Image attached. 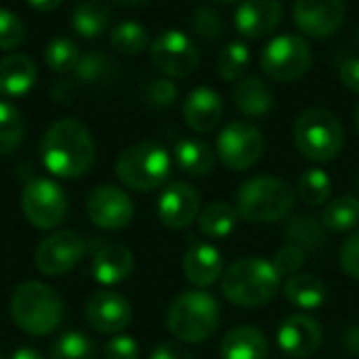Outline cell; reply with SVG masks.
<instances>
[{"instance_id":"6da1fadb","label":"cell","mask_w":359,"mask_h":359,"mask_svg":"<svg viewBox=\"0 0 359 359\" xmlns=\"http://www.w3.org/2000/svg\"><path fill=\"white\" fill-rule=\"evenodd\" d=\"M40 158L50 175L59 179H80L95 162V141L82 122L61 118L44 133Z\"/></svg>"},{"instance_id":"7a4b0ae2","label":"cell","mask_w":359,"mask_h":359,"mask_svg":"<svg viewBox=\"0 0 359 359\" xmlns=\"http://www.w3.org/2000/svg\"><path fill=\"white\" fill-rule=\"evenodd\" d=\"M280 273L273 263L261 257H246L229 265L221 278L223 297L238 307H259L276 299L280 290Z\"/></svg>"},{"instance_id":"3957f363","label":"cell","mask_w":359,"mask_h":359,"mask_svg":"<svg viewBox=\"0 0 359 359\" xmlns=\"http://www.w3.org/2000/svg\"><path fill=\"white\" fill-rule=\"evenodd\" d=\"M65 316V303L55 288L42 282H25L11 297V318L15 326L32 337L55 332Z\"/></svg>"},{"instance_id":"277c9868","label":"cell","mask_w":359,"mask_h":359,"mask_svg":"<svg viewBox=\"0 0 359 359\" xmlns=\"http://www.w3.org/2000/svg\"><path fill=\"white\" fill-rule=\"evenodd\" d=\"M294 208L292 187L278 177H255L242 183L236 194V210L250 223H276Z\"/></svg>"},{"instance_id":"5b68a950","label":"cell","mask_w":359,"mask_h":359,"mask_svg":"<svg viewBox=\"0 0 359 359\" xmlns=\"http://www.w3.org/2000/svg\"><path fill=\"white\" fill-rule=\"evenodd\" d=\"M221 324V307L210 292L189 290L179 294L166 318L170 334L181 343H202L210 339Z\"/></svg>"},{"instance_id":"8992f818","label":"cell","mask_w":359,"mask_h":359,"mask_svg":"<svg viewBox=\"0 0 359 359\" xmlns=\"http://www.w3.org/2000/svg\"><path fill=\"white\" fill-rule=\"evenodd\" d=\"M170 166V156L162 145L154 141H141L120 154L116 162V175L124 187L145 194L166 183Z\"/></svg>"},{"instance_id":"52a82bcc","label":"cell","mask_w":359,"mask_h":359,"mask_svg":"<svg viewBox=\"0 0 359 359\" xmlns=\"http://www.w3.org/2000/svg\"><path fill=\"white\" fill-rule=\"evenodd\" d=\"M294 143L307 160L318 164L330 162L343 151L345 128L332 111L313 107L297 118Z\"/></svg>"},{"instance_id":"ba28073f","label":"cell","mask_w":359,"mask_h":359,"mask_svg":"<svg viewBox=\"0 0 359 359\" xmlns=\"http://www.w3.org/2000/svg\"><path fill=\"white\" fill-rule=\"evenodd\" d=\"M311 65V48L297 34H282L267 42L261 53V69L278 82H292L305 76Z\"/></svg>"},{"instance_id":"9c48e42d","label":"cell","mask_w":359,"mask_h":359,"mask_svg":"<svg viewBox=\"0 0 359 359\" xmlns=\"http://www.w3.org/2000/svg\"><path fill=\"white\" fill-rule=\"evenodd\" d=\"M151 63L168 78H187L200 65L196 42L181 29H164L149 44Z\"/></svg>"},{"instance_id":"30bf717a","label":"cell","mask_w":359,"mask_h":359,"mask_svg":"<svg viewBox=\"0 0 359 359\" xmlns=\"http://www.w3.org/2000/svg\"><path fill=\"white\" fill-rule=\"evenodd\" d=\"M21 208L34 227L53 229L61 225L67 215V196L59 183L38 177L23 187Z\"/></svg>"},{"instance_id":"8fae6325","label":"cell","mask_w":359,"mask_h":359,"mask_svg":"<svg viewBox=\"0 0 359 359\" xmlns=\"http://www.w3.org/2000/svg\"><path fill=\"white\" fill-rule=\"evenodd\" d=\"M263 133L250 122H231L217 137V158L229 170H248L263 156Z\"/></svg>"},{"instance_id":"7c38bea8","label":"cell","mask_w":359,"mask_h":359,"mask_svg":"<svg viewBox=\"0 0 359 359\" xmlns=\"http://www.w3.org/2000/svg\"><path fill=\"white\" fill-rule=\"evenodd\" d=\"M86 215L93 221V225L107 231H120L130 225L135 217V204L133 198L122 187L107 183L95 187L88 194Z\"/></svg>"},{"instance_id":"4fadbf2b","label":"cell","mask_w":359,"mask_h":359,"mask_svg":"<svg viewBox=\"0 0 359 359\" xmlns=\"http://www.w3.org/2000/svg\"><path fill=\"white\" fill-rule=\"evenodd\" d=\"M82 257H84V240L76 231L63 229L50 233L38 244L34 261L38 271L57 278L72 271L82 261Z\"/></svg>"},{"instance_id":"5bb4252c","label":"cell","mask_w":359,"mask_h":359,"mask_svg":"<svg viewBox=\"0 0 359 359\" xmlns=\"http://www.w3.org/2000/svg\"><path fill=\"white\" fill-rule=\"evenodd\" d=\"M292 17L309 38H328L345 21V0H294Z\"/></svg>"},{"instance_id":"9a60e30c","label":"cell","mask_w":359,"mask_h":359,"mask_svg":"<svg viewBox=\"0 0 359 359\" xmlns=\"http://www.w3.org/2000/svg\"><path fill=\"white\" fill-rule=\"evenodd\" d=\"M200 215V194L183 181L164 187L158 198V219L168 229H185Z\"/></svg>"},{"instance_id":"2e32d148","label":"cell","mask_w":359,"mask_h":359,"mask_svg":"<svg viewBox=\"0 0 359 359\" xmlns=\"http://www.w3.org/2000/svg\"><path fill=\"white\" fill-rule=\"evenodd\" d=\"M324 339V330L320 322L307 313L288 316L278 328V345L290 358H307L313 355Z\"/></svg>"},{"instance_id":"e0dca14e","label":"cell","mask_w":359,"mask_h":359,"mask_svg":"<svg viewBox=\"0 0 359 359\" xmlns=\"http://www.w3.org/2000/svg\"><path fill=\"white\" fill-rule=\"evenodd\" d=\"M133 320L130 303L111 290L95 292L86 303V322L101 334H118Z\"/></svg>"},{"instance_id":"ac0fdd59","label":"cell","mask_w":359,"mask_h":359,"mask_svg":"<svg viewBox=\"0 0 359 359\" xmlns=\"http://www.w3.org/2000/svg\"><path fill=\"white\" fill-rule=\"evenodd\" d=\"M282 2L280 0H242L236 8V29L250 40H259L276 32L282 23Z\"/></svg>"},{"instance_id":"d6986e66","label":"cell","mask_w":359,"mask_h":359,"mask_svg":"<svg viewBox=\"0 0 359 359\" xmlns=\"http://www.w3.org/2000/svg\"><path fill=\"white\" fill-rule=\"evenodd\" d=\"M185 124L196 133H210L223 120V99L215 88L200 86L191 90L183 103Z\"/></svg>"},{"instance_id":"ffe728a7","label":"cell","mask_w":359,"mask_h":359,"mask_svg":"<svg viewBox=\"0 0 359 359\" xmlns=\"http://www.w3.org/2000/svg\"><path fill=\"white\" fill-rule=\"evenodd\" d=\"M183 271L196 288H208L223 278V255L208 242H196L185 252Z\"/></svg>"},{"instance_id":"44dd1931","label":"cell","mask_w":359,"mask_h":359,"mask_svg":"<svg viewBox=\"0 0 359 359\" xmlns=\"http://www.w3.org/2000/svg\"><path fill=\"white\" fill-rule=\"evenodd\" d=\"M135 269V255L122 244H105L93 259V278L103 286H116L128 280Z\"/></svg>"},{"instance_id":"7402d4cb","label":"cell","mask_w":359,"mask_h":359,"mask_svg":"<svg viewBox=\"0 0 359 359\" xmlns=\"http://www.w3.org/2000/svg\"><path fill=\"white\" fill-rule=\"evenodd\" d=\"M38 78L36 63L25 55H8L0 59V95L2 97H23L27 95Z\"/></svg>"},{"instance_id":"603a6c76","label":"cell","mask_w":359,"mask_h":359,"mask_svg":"<svg viewBox=\"0 0 359 359\" xmlns=\"http://www.w3.org/2000/svg\"><path fill=\"white\" fill-rule=\"evenodd\" d=\"M219 351L223 359H265L269 345L259 328L238 326L225 334Z\"/></svg>"},{"instance_id":"cb8c5ba5","label":"cell","mask_w":359,"mask_h":359,"mask_svg":"<svg viewBox=\"0 0 359 359\" xmlns=\"http://www.w3.org/2000/svg\"><path fill=\"white\" fill-rule=\"evenodd\" d=\"M233 101H236L238 109L242 114H246L248 118H265L276 105L271 88L267 86L265 80H261L257 76H246L236 84Z\"/></svg>"},{"instance_id":"d4e9b609","label":"cell","mask_w":359,"mask_h":359,"mask_svg":"<svg viewBox=\"0 0 359 359\" xmlns=\"http://www.w3.org/2000/svg\"><path fill=\"white\" fill-rule=\"evenodd\" d=\"M284 297L297 309L313 311V309H320L326 303L328 290H326V284L320 278L309 276V273H297V276L286 280Z\"/></svg>"},{"instance_id":"484cf974","label":"cell","mask_w":359,"mask_h":359,"mask_svg":"<svg viewBox=\"0 0 359 359\" xmlns=\"http://www.w3.org/2000/svg\"><path fill=\"white\" fill-rule=\"evenodd\" d=\"M175 162L183 172L191 177H204L215 168L217 156L215 149L200 139H181L175 145Z\"/></svg>"},{"instance_id":"4316f807","label":"cell","mask_w":359,"mask_h":359,"mask_svg":"<svg viewBox=\"0 0 359 359\" xmlns=\"http://www.w3.org/2000/svg\"><path fill=\"white\" fill-rule=\"evenodd\" d=\"M111 21V8L105 0H80L72 15V25L82 38L101 36Z\"/></svg>"},{"instance_id":"83f0119b","label":"cell","mask_w":359,"mask_h":359,"mask_svg":"<svg viewBox=\"0 0 359 359\" xmlns=\"http://www.w3.org/2000/svg\"><path fill=\"white\" fill-rule=\"evenodd\" d=\"M322 225L328 231H353L359 225V198L345 194L330 200L322 212Z\"/></svg>"},{"instance_id":"f1b7e54d","label":"cell","mask_w":359,"mask_h":359,"mask_svg":"<svg viewBox=\"0 0 359 359\" xmlns=\"http://www.w3.org/2000/svg\"><path fill=\"white\" fill-rule=\"evenodd\" d=\"M238 217L240 215H238L236 206H229L225 202H215L198 215L200 233L206 238H212V240L227 238L236 229Z\"/></svg>"},{"instance_id":"f546056e","label":"cell","mask_w":359,"mask_h":359,"mask_svg":"<svg viewBox=\"0 0 359 359\" xmlns=\"http://www.w3.org/2000/svg\"><path fill=\"white\" fill-rule=\"evenodd\" d=\"M114 74V63L97 50H88L80 55V61L76 65V69L72 72L74 80L78 82V86H95L101 82H107Z\"/></svg>"},{"instance_id":"4dcf8cb0","label":"cell","mask_w":359,"mask_h":359,"mask_svg":"<svg viewBox=\"0 0 359 359\" xmlns=\"http://www.w3.org/2000/svg\"><path fill=\"white\" fill-rule=\"evenodd\" d=\"M286 236H288L290 244H297L303 250H307V248L318 250L326 244V229H324L322 221L307 217V215L294 217L286 227Z\"/></svg>"},{"instance_id":"1f68e13d","label":"cell","mask_w":359,"mask_h":359,"mask_svg":"<svg viewBox=\"0 0 359 359\" xmlns=\"http://www.w3.org/2000/svg\"><path fill=\"white\" fill-rule=\"evenodd\" d=\"M109 44L120 55H139L147 48L149 38L141 23L122 21L109 32Z\"/></svg>"},{"instance_id":"d6a6232c","label":"cell","mask_w":359,"mask_h":359,"mask_svg":"<svg viewBox=\"0 0 359 359\" xmlns=\"http://www.w3.org/2000/svg\"><path fill=\"white\" fill-rule=\"evenodd\" d=\"M250 65V50L244 42H229L217 57V72L227 82H240Z\"/></svg>"},{"instance_id":"836d02e7","label":"cell","mask_w":359,"mask_h":359,"mask_svg":"<svg viewBox=\"0 0 359 359\" xmlns=\"http://www.w3.org/2000/svg\"><path fill=\"white\" fill-rule=\"evenodd\" d=\"M80 55L82 53L78 50V44L74 40L57 36L44 48V63L57 74H72L80 61Z\"/></svg>"},{"instance_id":"e575fe53","label":"cell","mask_w":359,"mask_h":359,"mask_svg":"<svg viewBox=\"0 0 359 359\" xmlns=\"http://www.w3.org/2000/svg\"><path fill=\"white\" fill-rule=\"evenodd\" d=\"M297 191L301 200L309 206H322L330 198L332 191V181L326 170L322 168H309L301 175Z\"/></svg>"},{"instance_id":"d590c367","label":"cell","mask_w":359,"mask_h":359,"mask_svg":"<svg viewBox=\"0 0 359 359\" xmlns=\"http://www.w3.org/2000/svg\"><path fill=\"white\" fill-rule=\"evenodd\" d=\"M23 139V120L15 105L0 101V156L13 154Z\"/></svg>"},{"instance_id":"8d00e7d4","label":"cell","mask_w":359,"mask_h":359,"mask_svg":"<svg viewBox=\"0 0 359 359\" xmlns=\"http://www.w3.org/2000/svg\"><path fill=\"white\" fill-rule=\"evenodd\" d=\"M97 349L95 343L82 334V332H65L61 334L53 347H50V359H95Z\"/></svg>"},{"instance_id":"74e56055","label":"cell","mask_w":359,"mask_h":359,"mask_svg":"<svg viewBox=\"0 0 359 359\" xmlns=\"http://www.w3.org/2000/svg\"><path fill=\"white\" fill-rule=\"evenodd\" d=\"M189 25L204 40H217L223 36V19L215 8H208V6L196 8L189 19Z\"/></svg>"},{"instance_id":"f35d334b","label":"cell","mask_w":359,"mask_h":359,"mask_svg":"<svg viewBox=\"0 0 359 359\" xmlns=\"http://www.w3.org/2000/svg\"><path fill=\"white\" fill-rule=\"evenodd\" d=\"M23 38H25L23 21L15 13L0 8V50H13L21 46Z\"/></svg>"},{"instance_id":"ab89813d","label":"cell","mask_w":359,"mask_h":359,"mask_svg":"<svg viewBox=\"0 0 359 359\" xmlns=\"http://www.w3.org/2000/svg\"><path fill=\"white\" fill-rule=\"evenodd\" d=\"M271 263H273L276 271L280 273V278H292L305 265V250L297 244H286L284 248H280L276 252Z\"/></svg>"},{"instance_id":"60d3db41","label":"cell","mask_w":359,"mask_h":359,"mask_svg":"<svg viewBox=\"0 0 359 359\" xmlns=\"http://www.w3.org/2000/svg\"><path fill=\"white\" fill-rule=\"evenodd\" d=\"M177 86L175 82H170L168 78H156L147 84L145 88V97L154 107H168L177 101Z\"/></svg>"},{"instance_id":"b9f144b4","label":"cell","mask_w":359,"mask_h":359,"mask_svg":"<svg viewBox=\"0 0 359 359\" xmlns=\"http://www.w3.org/2000/svg\"><path fill=\"white\" fill-rule=\"evenodd\" d=\"M103 355L105 359H139V345L133 337L120 334L107 341Z\"/></svg>"},{"instance_id":"7bdbcfd3","label":"cell","mask_w":359,"mask_h":359,"mask_svg":"<svg viewBox=\"0 0 359 359\" xmlns=\"http://www.w3.org/2000/svg\"><path fill=\"white\" fill-rule=\"evenodd\" d=\"M341 267L343 271L359 282V231L351 233L347 238V242L341 248Z\"/></svg>"},{"instance_id":"ee69618b","label":"cell","mask_w":359,"mask_h":359,"mask_svg":"<svg viewBox=\"0 0 359 359\" xmlns=\"http://www.w3.org/2000/svg\"><path fill=\"white\" fill-rule=\"evenodd\" d=\"M339 76H341V82L351 90V93H358L359 95V59L358 57H349L341 63V69H339Z\"/></svg>"},{"instance_id":"f6af8a7d","label":"cell","mask_w":359,"mask_h":359,"mask_svg":"<svg viewBox=\"0 0 359 359\" xmlns=\"http://www.w3.org/2000/svg\"><path fill=\"white\" fill-rule=\"evenodd\" d=\"M149 359H194L191 353L181 345V343H175V341H164L160 343L154 351Z\"/></svg>"},{"instance_id":"bcb514c9","label":"cell","mask_w":359,"mask_h":359,"mask_svg":"<svg viewBox=\"0 0 359 359\" xmlns=\"http://www.w3.org/2000/svg\"><path fill=\"white\" fill-rule=\"evenodd\" d=\"M78 90H80V86L74 78L72 80H57L55 86L50 88V95L57 103H67L78 95Z\"/></svg>"},{"instance_id":"7dc6e473","label":"cell","mask_w":359,"mask_h":359,"mask_svg":"<svg viewBox=\"0 0 359 359\" xmlns=\"http://www.w3.org/2000/svg\"><path fill=\"white\" fill-rule=\"evenodd\" d=\"M61 2H63V0H27V4H29L34 11H38V13H50V11H55V8H59Z\"/></svg>"},{"instance_id":"c3c4849f","label":"cell","mask_w":359,"mask_h":359,"mask_svg":"<svg viewBox=\"0 0 359 359\" xmlns=\"http://www.w3.org/2000/svg\"><path fill=\"white\" fill-rule=\"evenodd\" d=\"M11 359H46L40 351H36V349H32V347H21V349H17Z\"/></svg>"},{"instance_id":"681fc988","label":"cell","mask_w":359,"mask_h":359,"mask_svg":"<svg viewBox=\"0 0 359 359\" xmlns=\"http://www.w3.org/2000/svg\"><path fill=\"white\" fill-rule=\"evenodd\" d=\"M116 2L122 6H139V4H145L147 0H116Z\"/></svg>"},{"instance_id":"f907efd6","label":"cell","mask_w":359,"mask_h":359,"mask_svg":"<svg viewBox=\"0 0 359 359\" xmlns=\"http://www.w3.org/2000/svg\"><path fill=\"white\" fill-rule=\"evenodd\" d=\"M355 128H358V133H359V103H358V107H355Z\"/></svg>"},{"instance_id":"816d5d0a","label":"cell","mask_w":359,"mask_h":359,"mask_svg":"<svg viewBox=\"0 0 359 359\" xmlns=\"http://www.w3.org/2000/svg\"><path fill=\"white\" fill-rule=\"evenodd\" d=\"M221 2H231V0H221Z\"/></svg>"}]
</instances>
